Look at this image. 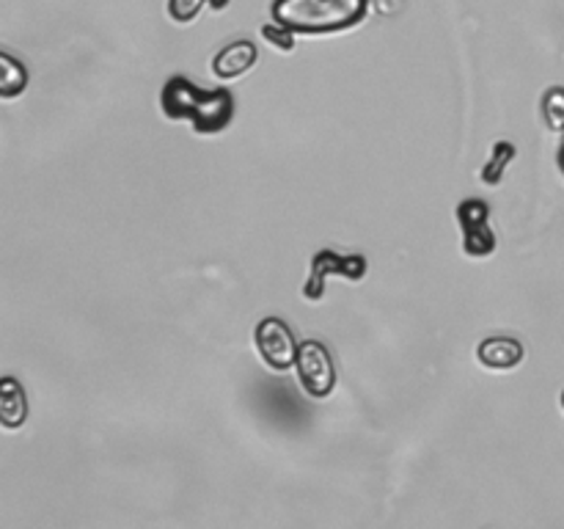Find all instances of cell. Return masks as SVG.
I'll return each instance as SVG.
<instances>
[{
	"mask_svg": "<svg viewBox=\"0 0 564 529\" xmlns=\"http://www.w3.org/2000/svg\"><path fill=\"white\" fill-rule=\"evenodd\" d=\"M160 108L169 119L191 121L198 136H215L235 119V94L229 88L204 91L187 77L174 75L160 91Z\"/></svg>",
	"mask_w": 564,
	"mask_h": 529,
	"instance_id": "1",
	"label": "cell"
},
{
	"mask_svg": "<svg viewBox=\"0 0 564 529\" xmlns=\"http://www.w3.org/2000/svg\"><path fill=\"white\" fill-rule=\"evenodd\" d=\"M369 14V0H273L270 20L303 36L350 31Z\"/></svg>",
	"mask_w": 564,
	"mask_h": 529,
	"instance_id": "2",
	"label": "cell"
},
{
	"mask_svg": "<svg viewBox=\"0 0 564 529\" xmlns=\"http://www.w3.org/2000/svg\"><path fill=\"white\" fill-rule=\"evenodd\" d=\"M297 380L314 400H325L336 389V367L330 350L319 339H306L297 347Z\"/></svg>",
	"mask_w": 564,
	"mask_h": 529,
	"instance_id": "3",
	"label": "cell"
},
{
	"mask_svg": "<svg viewBox=\"0 0 564 529\" xmlns=\"http://www.w3.org/2000/svg\"><path fill=\"white\" fill-rule=\"evenodd\" d=\"M369 262L361 253H350V257H341V253L330 251V248H323L312 257L308 262V279L303 284V298L306 301H323L325 295V281L328 276H341V279L361 281L367 276Z\"/></svg>",
	"mask_w": 564,
	"mask_h": 529,
	"instance_id": "4",
	"label": "cell"
},
{
	"mask_svg": "<svg viewBox=\"0 0 564 529\" xmlns=\"http://www.w3.org/2000/svg\"><path fill=\"white\" fill-rule=\"evenodd\" d=\"M253 342H257V353L270 369L275 373H286L295 367L297 361V339L292 334L290 325L281 317H264L257 323L253 331Z\"/></svg>",
	"mask_w": 564,
	"mask_h": 529,
	"instance_id": "5",
	"label": "cell"
},
{
	"mask_svg": "<svg viewBox=\"0 0 564 529\" xmlns=\"http://www.w3.org/2000/svg\"><path fill=\"white\" fill-rule=\"evenodd\" d=\"M490 207L482 198H463L457 204V224L463 231V251L471 259H485L496 251V235L488 224Z\"/></svg>",
	"mask_w": 564,
	"mask_h": 529,
	"instance_id": "6",
	"label": "cell"
},
{
	"mask_svg": "<svg viewBox=\"0 0 564 529\" xmlns=\"http://www.w3.org/2000/svg\"><path fill=\"white\" fill-rule=\"evenodd\" d=\"M259 58V50L251 39H237V42L226 44L224 50H218L213 58V75L218 80H235V77L246 75Z\"/></svg>",
	"mask_w": 564,
	"mask_h": 529,
	"instance_id": "7",
	"label": "cell"
},
{
	"mask_svg": "<svg viewBox=\"0 0 564 529\" xmlns=\"http://www.w3.org/2000/svg\"><path fill=\"white\" fill-rule=\"evenodd\" d=\"M527 350L518 339L512 336H488V339L479 342L477 347V361L482 367L496 369V373H507V369H516L523 361Z\"/></svg>",
	"mask_w": 564,
	"mask_h": 529,
	"instance_id": "8",
	"label": "cell"
},
{
	"mask_svg": "<svg viewBox=\"0 0 564 529\" xmlns=\"http://www.w3.org/2000/svg\"><path fill=\"white\" fill-rule=\"evenodd\" d=\"M28 419V400L25 389L20 386V380L6 375L0 380V422H3L6 430L22 428Z\"/></svg>",
	"mask_w": 564,
	"mask_h": 529,
	"instance_id": "9",
	"label": "cell"
},
{
	"mask_svg": "<svg viewBox=\"0 0 564 529\" xmlns=\"http://www.w3.org/2000/svg\"><path fill=\"white\" fill-rule=\"evenodd\" d=\"M518 149L512 141H496L494 149H490V158L485 160L482 171H479V180L485 182V185H499L501 180H505L507 169H510V163L516 160Z\"/></svg>",
	"mask_w": 564,
	"mask_h": 529,
	"instance_id": "10",
	"label": "cell"
},
{
	"mask_svg": "<svg viewBox=\"0 0 564 529\" xmlns=\"http://www.w3.org/2000/svg\"><path fill=\"white\" fill-rule=\"evenodd\" d=\"M28 88V69L14 55L0 53V97L14 99Z\"/></svg>",
	"mask_w": 564,
	"mask_h": 529,
	"instance_id": "11",
	"label": "cell"
},
{
	"mask_svg": "<svg viewBox=\"0 0 564 529\" xmlns=\"http://www.w3.org/2000/svg\"><path fill=\"white\" fill-rule=\"evenodd\" d=\"M543 119L554 132H564V88L554 86L543 97Z\"/></svg>",
	"mask_w": 564,
	"mask_h": 529,
	"instance_id": "12",
	"label": "cell"
},
{
	"mask_svg": "<svg viewBox=\"0 0 564 529\" xmlns=\"http://www.w3.org/2000/svg\"><path fill=\"white\" fill-rule=\"evenodd\" d=\"M262 36H264V42L273 44V47L281 50V53H292V50H295V36H297V33L290 31V28L279 25V22H275V20L264 22V25H262Z\"/></svg>",
	"mask_w": 564,
	"mask_h": 529,
	"instance_id": "13",
	"label": "cell"
},
{
	"mask_svg": "<svg viewBox=\"0 0 564 529\" xmlns=\"http://www.w3.org/2000/svg\"><path fill=\"white\" fill-rule=\"evenodd\" d=\"M204 6H209V0H169V17L180 25H187L202 14Z\"/></svg>",
	"mask_w": 564,
	"mask_h": 529,
	"instance_id": "14",
	"label": "cell"
},
{
	"mask_svg": "<svg viewBox=\"0 0 564 529\" xmlns=\"http://www.w3.org/2000/svg\"><path fill=\"white\" fill-rule=\"evenodd\" d=\"M226 6H229V0H209V9H215V11H224Z\"/></svg>",
	"mask_w": 564,
	"mask_h": 529,
	"instance_id": "15",
	"label": "cell"
},
{
	"mask_svg": "<svg viewBox=\"0 0 564 529\" xmlns=\"http://www.w3.org/2000/svg\"><path fill=\"white\" fill-rule=\"evenodd\" d=\"M562 408H564V391H562Z\"/></svg>",
	"mask_w": 564,
	"mask_h": 529,
	"instance_id": "16",
	"label": "cell"
}]
</instances>
